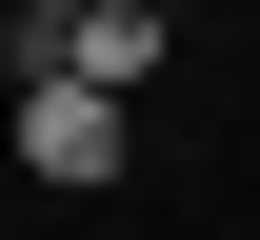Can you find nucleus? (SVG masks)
Masks as SVG:
<instances>
[{"instance_id":"f257e3e1","label":"nucleus","mask_w":260,"mask_h":240,"mask_svg":"<svg viewBox=\"0 0 260 240\" xmlns=\"http://www.w3.org/2000/svg\"><path fill=\"white\" fill-rule=\"evenodd\" d=\"M20 160H40V180H120V160H140V100H100V80H20Z\"/></svg>"},{"instance_id":"f03ea898","label":"nucleus","mask_w":260,"mask_h":240,"mask_svg":"<svg viewBox=\"0 0 260 240\" xmlns=\"http://www.w3.org/2000/svg\"><path fill=\"white\" fill-rule=\"evenodd\" d=\"M160 40H180L160 0H100V20H60V40H40L20 80H100V100H140V80H160Z\"/></svg>"},{"instance_id":"7ed1b4c3","label":"nucleus","mask_w":260,"mask_h":240,"mask_svg":"<svg viewBox=\"0 0 260 240\" xmlns=\"http://www.w3.org/2000/svg\"><path fill=\"white\" fill-rule=\"evenodd\" d=\"M60 20H100V0H20V40H60Z\"/></svg>"},{"instance_id":"20e7f679","label":"nucleus","mask_w":260,"mask_h":240,"mask_svg":"<svg viewBox=\"0 0 260 240\" xmlns=\"http://www.w3.org/2000/svg\"><path fill=\"white\" fill-rule=\"evenodd\" d=\"M160 20H200V0H160Z\"/></svg>"}]
</instances>
